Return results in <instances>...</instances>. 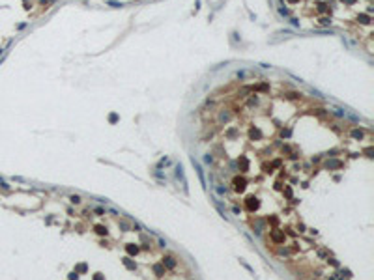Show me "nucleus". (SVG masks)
<instances>
[{"label": "nucleus", "mask_w": 374, "mask_h": 280, "mask_svg": "<svg viewBox=\"0 0 374 280\" xmlns=\"http://www.w3.org/2000/svg\"><path fill=\"white\" fill-rule=\"evenodd\" d=\"M234 185H236L238 191H243V189H245V179H240V177H236V179H234Z\"/></svg>", "instance_id": "1"}, {"label": "nucleus", "mask_w": 374, "mask_h": 280, "mask_svg": "<svg viewBox=\"0 0 374 280\" xmlns=\"http://www.w3.org/2000/svg\"><path fill=\"white\" fill-rule=\"evenodd\" d=\"M247 206H249V209H256V207H258V202H256V198H249Z\"/></svg>", "instance_id": "2"}, {"label": "nucleus", "mask_w": 374, "mask_h": 280, "mask_svg": "<svg viewBox=\"0 0 374 280\" xmlns=\"http://www.w3.org/2000/svg\"><path fill=\"white\" fill-rule=\"evenodd\" d=\"M163 263H165L166 267H174V265H176V263L172 262V258H165V260H163Z\"/></svg>", "instance_id": "3"}, {"label": "nucleus", "mask_w": 374, "mask_h": 280, "mask_svg": "<svg viewBox=\"0 0 374 280\" xmlns=\"http://www.w3.org/2000/svg\"><path fill=\"white\" fill-rule=\"evenodd\" d=\"M127 252H129V254H137L138 248H137V247H133V245H127Z\"/></svg>", "instance_id": "4"}, {"label": "nucleus", "mask_w": 374, "mask_h": 280, "mask_svg": "<svg viewBox=\"0 0 374 280\" xmlns=\"http://www.w3.org/2000/svg\"><path fill=\"white\" fill-rule=\"evenodd\" d=\"M124 263H125L127 267H129V269H135V263H131V262H129V258H125V260H124Z\"/></svg>", "instance_id": "5"}, {"label": "nucleus", "mask_w": 374, "mask_h": 280, "mask_svg": "<svg viewBox=\"0 0 374 280\" xmlns=\"http://www.w3.org/2000/svg\"><path fill=\"white\" fill-rule=\"evenodd\" d=\"M95 230H97V234H105V228H103V226H97Z\"/></svg>", "instance_id": "6"}]
</instances>
